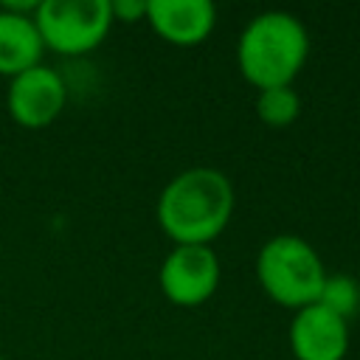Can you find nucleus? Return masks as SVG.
Returning a JSON list of instances; mask_svg holds the SVG:
<instances>
[{"instance_id": "nucleus-11", "label": "nucleus", "mask_w": 360, "mask_h": 360, "mask_svg": "<svg viewBox=\"0 0 360 360\" xmlns=\"http://www.w3.org/2000/svg\"><path fill=\"white\" fill-rule=\"evenodd\" d=\"M318 304L332 309L343 321H352L357 315V309H360V284H357V278L343 276V273H326V281L321 287Z\"/></svg>"}, {"instance_id": "nucleus-9", "label": "nucleus", "mask_w": 360, "mask_h": 360, "mask_svg": "<svg viewBox=\"0 0 360 360\" xmlns=\"http://www.w3.org/2000/svg\"><path fill=\"white\" fill-rule=\"evenodd\" d=\"M45 45L39 39L34 17L11 14L0 8V76L14 79L42 65Z\"/></svg>"}, {"instance_id": "nucleus-7", "label": "nucleus", "mask_w": 360, "mask_h": 360, "mask_svg": "<svg viewBox=\"0 0 360 360\" xmlns=\"http://www.w3.org/2000/svg\"><path fill=\"white\" fill-rule=\"evenodd\" d=\"M290 352L295 360H343L349 354V321L318 301L295 309L290 321Z\"/></svg>"}, {"instance_id": "nucleus-12", "label": "nucleus", "mask_w": 360, "mask_h": 360, "mask_svg": "<svg viewBox=\"0 0 360 360\" xmlns=\"http://www.w3.org/2000/svg\"><path fill=\"white\" fill-rule=\"evenodd\" d=\"M115 22H141L146 20V0H110Z\"/></svg>"}, {"instance_id": "nucleus-1", "label": "nucleus", "mask_w": 360, "mask_h": 360, "mask_svg": "<svg viewBox=\"0 0 360 360\" xmlns=\"http://www.w3.org/2000/svg\"><path fill=\"white\" fill-rule=\"evenodd\" d=\"M233 208L231 177L214 166H191L160 188L155 217L174 245H211L228 228Z\"/></svg>"}, {"instance_id": "nucleus-3", "label": "nucleus", "mask_w": 360, "mask_h": 360, "mask_svg": "<svg viewBox=\"0 0 360 360\" xmlns=\"http://www.w3.org/2000/svg\"><path fill=\"white\" fill-rule=\"evenodd\" d=\"M256 281L273 304L295 312L318 301L326 264L304 236L276 233L256 253Z\"/></svg>"}, {"instance_id": "nucleus-8", "label": "nucleus", "mask_w": 360, "mask_h": 360, "mask_svg": "<svg viewBox=\"0 0 360 360\" xmlns=\"http://www.w3.org/2000/svg\"><path fill=\"white\" fill-rule=\"evenodd\" d=\"M149 28L174 48L205 42L217 25V8L208 0H146Z\"/></svg>"}, {"instance_id": "nucleus-10", "label": "nucleus", "mask_w": 360, "mask_h": 360, "mask_svg": "<svg viewBox=\"0 0 360 360\" xmlns=\"http://www.w3.org/2000/svg\"><path fill=\"white\" fill-rule=\"evenodd\" d=\"M256 115L262 124H267L273 129H284L301 115V96L295 93L292 84L259 90L256 93Z\"/></svg>"}, {"instance_id": "nucleus-4", "label": "nucleus", "mask_w": 360, "mask_h": 360, "mask_svg": "<svg viewBox=\"0 0 360 360\" xmlns=\"http://www.w3.org/2000/svg\"><path fill=\"white\" fill-rule=\"evenodd\" d=\"M34 22L45 51L59 56L96 51L115 25L110 0H39Z\"/></svg>"}, {"instance_id": "nucleus-6", "label": "nucleus", "mask_w": 360, "mask_h": 360, "mask_svg": "<svg viewBox=\"0 0 360 360\" xmlns=\"http://www.w3.org/2000/svg\"><path fill=\"white\" fill-rule=\"evenodd\" d=\"M68 104V84L56 68L37 65L14 79L6 90V112L22 129L51 127Z\"/></svg>"}, {"instance_id": "nucleus-13", "label": "nucleus", "mask_w": 360, "mask_h": 360, "mask_svg": "<svg viewBox=\"0 0 360 360\" xmlns=\"http://www.w3.org/2000/svg\"><path fill=\"white\" fill-rule=\"evenodd\" d=\"M0 360H8V357H3V354H0Z\"/></svg>"}, {"instance_id": "nucleus-5", "label": "nucleus", "mask_w": 360, "mask_h": 360, "mask_svg": "<svg viewBox=\"0 0 360 360\" xmlns=\"http://www.w3.org/2000/svg\"><path fill=\"white\" fill-rule=\"evenodd\" d=\"M219 276L222 264L211 245H174L158 267V287L169 304L191 309L214 298Z\"/></svg>"}, {"instance_id": "nucleus-2", "label": "nucleus", "mask_w": 360, "mask_h": 360, "mask_svg": "<svg viewBox=\"0 0 360 360\" xmlns=\"http://www.w3.org/2000/svg\"><path fill=\"white\" fill-rule=\"evenodd\" d=\"M309 56L307 25L290 11H262L248 20L236 42V68L256 90L290 87Z\"/></svg>"}]
</instances>
